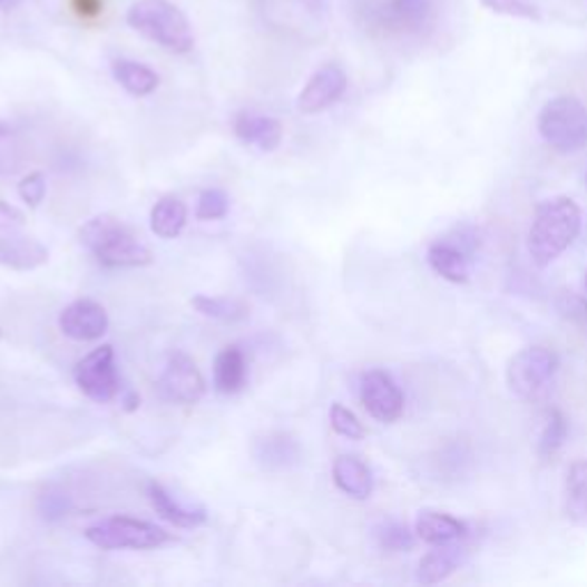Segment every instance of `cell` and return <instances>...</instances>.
I'll return each mask as SVG.
<instances>
[{"instance_id": "cell-6", "label": "cell", "mask_w": 587, "mask_h": 587, "mask_svg": "<svg viewBox=\"0 0 587 587\" xmlns=\"http://www.w3.org/2000/svg\"><path fill=\"white\" fill-rule=\"evenodd\" d=\"M560 361L549 346H526L507 365V385L521 400H537L554 381Z\"/></svg>"}, {"instance_id": "cell-9", "label": "cell", "mask_w": 587, "mask_h": 587, "mask_svg": "<svg viewBox=\"0 0 587 587\" xmlns=\"http://www.w3.org/2000/svg\"><path fill=\"white\" fill-rule=\"evenodd\" d=\"M361 402L379 422H395L404 413V393L383 370H370L361 379Z\"/></svg>"}, {"instance_id": "cell-17", "label": "cell", "mask_w": 587, "mask_h": 587, "mask_svg": "<svg viewBox=\"0 0 587 587\" xmlns=\"http://www.w3.org/2000/svg\"><path fill=\"white\" fill-rule=\"evenodd\" d=\"M468 535V526L446 512L424 510L415 519V537L429 546L461 541Z\"/></svg>"}, {"instance_id": "cell-23", "label": "cell", "mask_w": 587, "mask_h": 587, "mask_svg": "<svg viewBox=\"0 0 587 587\" xmlns=\"http://www.w3.org/2000/svg\"><path fill=\"white\" fill-rule=\"evenodd\" d=\"M186 218H188L186 205L179 198H173V195H168V198H162L159 203L154 205V209L149 214V225H151V232L156 234V237L175 239L182 234Z\"/></svg>"}, {"instance_id": "cell-34", "label": "cell", "mask_w": 587, "mask_h": 587, "mask_svg": "<svg viewBox=\"0 0 587 587\" xmlns=\"http://www.w3.org/2000/svg\"><path fill=\"white\" fill-rule=\"evenodd\" d=\"M6 136H10V127L6 123H0V138H6Z\"/></svg>"}, {"instance_id": "cell-15", "label": "cell", "mask_w": 587, "mask_h": 587, "mask_svg": "<svg viewBox=\"0 0 587 587\" xmlns=\"http://www.w3.org/2000/svg\"><path fill=\"white\" fill-rule=\"evenodd\" d=\"M147 496H149V502L154 507V512L159 515L164 521H168V524H173L177 528H198V526H203L207 521L205 507H188V505L179 502L159 482L149 485Z\"/></svg>"}, {"instance_id": "cell-35", "label": "cell", "mask_w": 587, "mask_h": 587, "mask_svg": "<svg viewBox=\"0 0 587 587\" xmlns=\"http://www.w3.org/2000/svg\"><path fill=\"white\" fill-rule=\"evenodd\" d=\"M585 285H587V278H585Z\"/></svg>"}, {"instance_id": "cell-13", "label": "cell", "mask_w": 587, "mask_h": 587, "mask_svg": "<svg viewBox=\"0 0 587 587\" xmlns=\"http://www.w3.org/2000/svg\"><path fill=\"white\" fill-rule=\"evenodd\" d=\"M49 262V248L17 229H0V266L32 271Z\"/></svg>"}, {"instance_id": "cell-25", "label": "cell", "mask_w": 587, "mask_h": 587, "mask_svg": "<svg viewBox=\"0 0 587 587\" xmlns=\"http://www.w3.org/2000/svg\"><path fill=\"white\" fill-rule=\"evenodd\" d=\"M567 517L578 524L587 526V459L571 463L567 471Z\"/></svg>"}, {"instance_id": "cell-10", "label": "cell", "mask_w": 587, "mask_h": 587, "mask_svg": "<svg viewBox=\"0 0 587 587\" xmlns=\"http://www.w3.org/2000/svg\"><path fill=\"white\" fill-rule=\"evenodd\" d=\"M60 331L76 342L99 340L108 331V315L101 303L92 299H78L60 312Z\"/></svg>"}, {"instance_id": "cell-14", "label": "cell", "mask_w": 587, "mask_h": 587, "mask_svg": "<svg viewBox=\"0 0 587 587\" xmlns=\"http://www.w3.org/2000/svg\"><path fill=\"white\" fill-rule=\"evenodd\" d=\"M253 459L264 471H287L301 463V446L292 434L268 432L255 439Z\"/></svg>"}, {"instance_id": "cell-33", "label": "cell", "mask_w": 587, "mask_h": 587, "mask_svg": "<svg viewBox=\"0 0 587 587\" xmlns=\"http://www.w3.org/2000/svg\"><path fill=\"white\" fill-rule=\"evenodd\" d=\"M23 221L26 218L17 207L0 200V229H17L23 225Z\"/></svg>"}, {"instance_id": "cell-4", "label": "cell", "mask_w": 587, "mask_h": 587, "mask_svg": "<svg viewBox=\"0 0 587 587\" xmlns=\"http://www.w3.org/2000/svg\"><path fill=\"white\" fill-rule=\"evenodd\" d=\"M539 136L558 151H576L587 143V108L576 97H556L546 104L537 120Z\"/></svg>"}, {"instance_id": "cell-30", "label": "cell", "mask_w": 587, "mask_h": 587, "mask_svg": "<svg viewBox=\"0 0 587 587\" xmlns=\"http://www.w3.org/2000/svg\"><path fill=\"white\" fill-rule=\"evenodd\" d=\"M482 6L489 8L491 12L507 14V17H521V19H535V21L541 19L539 10L530 3H524V0H482Z\"/></svg>"}, {"instance_id": "cell-18", "label": "cell", "mask_w": 587, "mask_h": 587, "mask_svg": "<svg viewBox=\"0 0 587 587\" xmlns=\"http://www.w3.org/2000/svg\"><path fill=\"white\" fill-rule=\"evenodd\" d=\"M427 262L441 278L450 283H466L471 276V271H468V251L450 239H441L429 246Z\"/></svg>"}, {"instance_id": "cell-2", "label": "cell", "mask_w": 587, "mask_h": 587, "mask_svg": "<svg viewBox=\"0 0 587 587\" xmlns=\"http://www.w3.org/2000/svg\"><path fill=\"white\" fill-rule=\"evenodd\" d=\"M81 244L97 257L101 266L108 268H136L151 264V251L140 242L138 234L117 221L115 216H95L81 232Z\"/></svg>"}, {"instance_id": "cell-29", "label": "cell", "mask_w": 587, "mask_h": 587, "mask_svg": "<svg viewBox=\"0 0 587 587\" xmlns=\"http://www.w3.org/2000/svg\"><path fill=\"white\" fill-rule=\"evenodd\" d=\"M331 427L335 429L340 437H344L349 441H361L365 437L363 422L342 404H333L331 407Z\"/></svg>"}, {"instance_id": "cell-24", "label": "cell", "mask_w": 587, "mask_h": 587, "mask_svg": "<svg viewBox=\"0 0 587 587\" xmlns=\"http://www.w3.org/2000/svg\"><path fill=\"white\" fill-rule=\"evenodd\" d=\"M190 305L200 312V315L223 322V324H239L248 320L251 307L242 299H229V296H195Z\"/></svg>"}, {"instance_id": "cell-21", "label": "cell", "mask_w": 587, "mask_h": 587, "mask_svg": "<svg viewBox=\"0 0 587 587\" xmlns=\"http://www.w3.org/2000/svg\"><path fill=\"white\" fill-rule=\"evenodd\" d=\"M461 556H463V549L459 541L434 546V549L429 551L418 565V580L422 585L443 583L459 567Z\"/></svg>"}, {"instance_id": "cell-19", "label": "cell", "mask_w": 587, "mask_h": 587, "mask_svg": "<svg viewBox=\"0 0 587 587\" xmlns=\"http://www.w3.org/2000/svg\"><path fill=\"white\" fill-rule=\"evenodd\" d=\"M333 480L340 491H344L349 498H356V500L370 498L374 489L370 468L359 457H351V454H342L335 459Z\"/></svg>"}, {"instance_id": "cell-26", "label": "cell", "mask_w": 587, "mask_h": 587, "mask_svg": "<svg viewBox=\"0 0 587 587\" xmlns=\"http://www.w3.org/2000/svg\"><path fill=\"white\" fill-rule=\"evenodd\" d=\"M567 432H569L567 418L558 409H551L549 413H546L541 434H539V441H537L539 457L541 459H551L562 448V443L567 441Z\"/></svg>"}, {"instance_id": "cell-8", "label": "cell", "mask_w": 587, "mask_h": 587, "mask_svg": "<svg viewBox=\"0 0 587 587\" xmlns=\"http://www.w3.org/2000/svg\"><path fill=\"white\" fill-rule=\"evenodd\" d=\"M156 385H159L162 398L173 404H195L205 395L207 388L198 365L182 351H175L168 359V365Z\"/></svg>"}, {"instance_id": "cell-1", "label": "cell", "mask_w": 587, "mask_h": 587, "mask_svg": "<svg viewBox=\"0 0 587 587\" xmlns=\"http://www.w3.org/2000/svg\"><path fill=\"white\" fill-rule=\"evenodd\" d=\"M583 216L571 198H551L537 207L530 234L528 253L537 266H549L556 262L578 237Z\"/></svg>"}, {"instance_id": "cell-3", "label": "cell", "mask_w": 587, "mask_h": 587, "mask_svg": "<svg viewBox=\"0 0 587 587\" xmlns=\"http://www.w3.org/2000/svg\"><path fill=\"white\" fill-rule=\"evenodd\" d=\"M127 23L170 53L193 51L195 37L190 23L170 0H138L127 12Z\"/></svg>"}, {"instance_id": "cell-20", "label": "cell", "mask_w": 587, "mask_h": 587, "mask_svg": "<svg viewBox=\"0 0 587 587\" xmlns=\"http://www.w3.org/2000/svg\"><path fill=\"white\" fill-rule=\"evenodd\" d=\"M248 368L239 346H227L214 361V385L223 395H234L246 385Z\"/></svg>"}, {"instance_id": "cell-27", "label": "cell", "mask_w": 587, "mask_h": 587, "mask_svg": "<svg viewBox=\"0 0 587 587\" xmlns=\"http://www.w3.org/2000/svg\"><path fill=\"white\" fill-rule=\"evenodd\" d=\"M376 541L383 551L407 554L415 546V530L400 521H383L376 526Z\"/></svg>"}, {"instance_id": "cell-31", "label": "cell", "mask_w": 587, "mask_h": 587, "mask_svg": "<svg viewBox=\"0 0 587 587\" xmlns=\"http://www.w3.org/2000/svg\"><path fill=\"white\" fill-rule=\"evenodd\" d=\"M19 195L28 207H39L47 198V177L42 173H30L19 184Z\"/></svg>"}, {"instance_id": "cell-16", "label": "cell", "mask_w": 587, "mask_h": 587, "mask_svg": "<svg viewBox=\"0 0 587 587\" xmlns=\"http://www.w3.org/2000/svg\"><path fill=\"white\" fill-rule=\"evenodd\" d=\"M234 134L246 145H255L262 151L278 149L283 143V125L276 117L257 115V112H239L234 117Z\"/></svg>"}, {"instance_id": "cell-5", "label": "cell", "mask_w": 587, "mask_h": 587, "mask_svg": "<svg viewBox=\"0 0 587 587\" xmlns=\"http://www.w3.org/2000/svg\"><path fill=\"white\" fill-rule=\"evenodd\" d=\"M86 539L104 551H120V549H134V551H147L156 549L170 539V535L156 524L131 519V517H112L104 519L86 530Z\"/></svg>"}, {"instance_id": "cell-7", "label": "cell", "mask_w": 587, "mask_h": 587, "mask_svg": "<svg viewBox=\"0 0 587 587\" xmlns=\"http://www.w3.org/2000/svg\"><path fill=\"white\" fill-rule=\"evenodd\" d=\"M74 381L81 388V393L90 400L106 404L112 402L120 393V376L115 370V351L110 344H101L88 354L84 361H78L74 368Z\"/></svg>"}, {"instance_id": "cell-22", "label": "cell", "mask_w": 587, "mask_h": 587, "mask_svg": "<svg viewBox=\"0 0 587 587\" xmlns=\"http://www.w3.org/2000/svg\"><path fill=\"white\" fill-rule=\"evenodd\" d=\"M112 76L134 97H147L159 88V74L134 60H115Z\"/></svg>"}, {"instance_id": "cell-11", "label": "cell", "mask_w": 587, "mask_h": 587, "mask_svg": "<svg viewBox=\"0 0 587 587\" xmlns=\"http://www.w3.org/2000/svg\"><path fill=\"white\" fill-rule=\"evenodd\" d=\"M434 12V0H381L374 17L388 32H420Z\"/></svg>"}, {"instance_id": "cell-28", "label": "cell", "mask_w": 587, "mask_h": 587, "mask_svg": "<svg viewBox=\"0 0 587 587\" xmlns=\"http://www.w3.org/2000/svg\"><path fill=\"white\" fill-rule=\"evenodd\" d=\"M229 212V200L221 188H207L200 193L198 207H195V216L200 221H218L225 218Z\"/></svg>"}, {"instance_id": "cell-12", "label": "cell", "mask_w": 587, "mask_h": 587, "mask_svg": "<svg viewBox=\"0 0 587 587\" xmlns=\"http://www.w3.org/2000/svg\"><path fill=\"white\" fill-rule=\"evenodd\" d=\"M346 90V74L337 65H324L312 74L310 81L299 95V110L303 115H315L333 106Z\"/></svg>"}, {"instance_id": "cell-32", "label": "cell", "mask_w": 587, "mask_h": 587, "mask_svg": "<svg viewBox=\"0 0 587 587\" xmlns=\"http://www.w3.org/2000/svg\"><path fill=\"white\" fill-rule=\"evenodd\" d=\"M42 517L45 519H60L69 510V500L62 493H49L42 498Z\"/></svg>"}]
</instances>
